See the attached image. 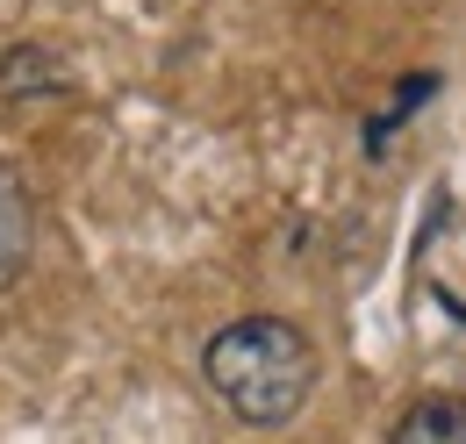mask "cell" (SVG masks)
<instances>
[{"instance_id":"obj_1","label":"cell","mask_w":466,"mask_h":444,"mask_svg":"<svg viewBox=\"0 0 466 444\" xmlns=\"http://www.w3.org/2000/svg\"><path fill=\"white\" fill-rule=\"evenodd\" d=\"M201 373H208V388L223 394L244 423L280 430V423L301 416V401L316 388V344L294 323H280V316H244V323L208 337Z\"/></svg>"},{"instance_id":"obj_2","label":"cell","mask_w":466,"mask_h":444,"mask_svg":"<svg viewBox=\"0 0 466 444\" xmlns=\"http://www.w3.org/2000/svg\"><path fill=\"white\" fill-rule=\"evenodd\" d=\"M388 444H466V401L460 394H423V401H409Z\"/></svg>"},{"instance_id":"obj_3","label":"cell","mask_w":466,"mask_h":444,"mask_svg":"<svg viewBox=\"0 0 466 444\" xmlns=\"http://www.w3.org/2000/svg\"><path fill=\"white\" fill-rule=\"evenodd\" d=\"M29 266V187L0 158V287Z\"/></svg>"},{"instance_id":"obj_4","label":"cell","mask_w":466,"mask_h":444,"mask_svg":"<svg viewBox=\"0 0 466 444\" xmlns=\"http://www.w3.org/2000/svg\"><path fill=\"white\" fill-rule=\"evenodd\" d=\"M431 86H438V72H409V86H402V101H395V108L380 115V122H373V129H366V144H373V151H380V144H388V129H395V122H402L409 108H416V101H423V94H431Z\"/></svg>"}]
</instances>
